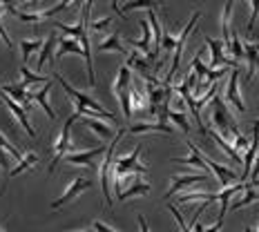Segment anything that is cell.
I'll return each instance as SVG.
<instances>
[{
    "instance_id": "1",
    "label": "cell",
    "mask_w": 259,
    "mask_h": 232,
    "mask_svg": "<svg viewBox=\"0 0 259 232\" xmlns=\"http://www.w3.org/2000/svg\"><path fill=\"white\" fill-rule=\"evenodd\" d=\"M54 78H56L58 83L63 85V89L74 99V103H76V112H74V114L88 116V118H112V121H116L114 114H112V112H107L105 107L99 103V101H94L92 96L83 94V91H78L76 87H72V85H69L67 80L61 76V74H54Z\"/></svg>"
},
{
    "instance_id": "2",
    "label": "cell",
    "mask_w": 259,
    "mask_h": 232,
    "mask_svg": "<svg viewBox=\"0 0 259 232\" xmlns=\"http://www.w3.org/2000/svg\"><path fill=\"white\" fill-rule=\"evenodd\" d=\"M125 134V129H118L116 132V136H114V141L110 143V148H107V154H105V161L101 163V168H99V176H101V190H103V199H105V203H107V208L112 206V194H110V172H112V163H114V150H116V145L118 141H121V136Z\"/></svg>"
},
{
    "instance_id": "3",
    "label": "cell",
    "mask_w": 259,
    "mask_h": 232,
    "mask_svg": "<svg viewBox=\"0 0 259 232\" xmlns=\"http://www.w3.org/2000/svg\"><path fill=\"white\" fill-rule=\"evenodd\" d=\"M199 18H201V12H194V14L190 16V20H188V25L183 27L181 36L177 38V47H175V56H172L170 72H168V76H165V80H163L165 87H170V80H172V76L177 74V69H179V65H181V56H183V50H186V42H188V36H190V31L194 29V25H197V20H199Z\"/></svg>"
},
{
    "instance_id": "4",
    "label": "cell",
    "mask_w": 259,
    "mask_h": 232,
    "mask_svg": "<svg viewBox=\"0 0 259 232\" xmlns=\"http://www.w3.org/2000/svg\"><path fill=\"white\" fill-rule=\"evenodd\" d=\"M78 114H72L65 121V125L61 129V136H58V141L54 143V159H52V163H50V172L56 170V165H58V161L65 159L69 152V148H72V125L78 121Z\"/></svg>"
},
{
    "instance_id": "5",
    "label": "cell",
    "mask_w": 259,
    "mask_h": 232,
    "mask_svg": "<svg viewBox=\"0 0 259 232\" xmlns=\"http://www.w3.org/2000/svg\"><path fill=\"white\" fill-rule=\"evenodd\" d=\"M143 152V145H137L134 148V152L125 156V159H116L114 161V176H125V174H143V172H148V168L139 161V156Z\"/></svg>"
},
{
    "instance_id": "6",
    "label": "cell",
    "mask_w": 259,
    "mask_h": 232,
    "mask_svg": "<svg viewBox=\"0 0 259 232\" xmlns=\"http://www.w3.org/2000/svg\"><path fill=\"white\" fill-rule=\"evenodd\" d=\"M92 188V181H88L85 176H76L72 183H69V188L61 194V199H56V201H52V208L54 210H58V208H63L65 203H69L72 199H76L78 194H83L85 190H90Z\"/></svg>"
},
{
    "instance_id": "7",
    "label": "cell",
    "mask_w": 259,
    "mask_h": 232,
    "mask_svg": "<svg viewBox=\"0 0 259 232\" xmlns=\"http://www.w3.org/2000/svg\"><path fill=\"white\" fill-rule=\"evenodd\" d=\"M203 40H206V45L210 47V54H212V61H210V67H233V65H237L235 61H230L228 56L224 54L226 45L224 40H217V38H210V36H203ZM239 67V65H237Z\"/></svg>"
},
{
    "instance_id": "8",
    "label": "cell",
    "mask_w": 259,
    "mask_h": 232,
    "mask_svg": "<svg viewBox=\"0 0 259 232\" xmlns=\"http://www.w3.org/2000/svg\"><path fill=\"white\" fill-rule=\"evenodd\" d=\"M103 152H107L105 145H99L94 150H85V152H72L65 156L67 163H74V165H88V168H94L96 170V156H101Z\"/></svg>"
},
{
    "instance_id": "9",
    "label": "cell",
    "mask_w": 259,
    "mask_h": 232,
    "mask_svg": "<svg viewBox=\"0 0 259 232\" xmlns=\"http://www.w3.org/2000/svg\"><path fill=\"white\" fill-rule=\"evenodd\" d=\"M203 181H208V174H183V176H172L170 190L165 192V199L175 197V194H179L181 190H188L190 185H197V183H203Z\"/></svg>"
},
{
    "instance_id": "10",
    "label": "cell",
    "mask_w": 259,
    "mask_h": 232,
    "mask_svg": "<svg viewBox=\"0 0 259 232\" xmlns=\"http://www.w3.org/2000/svg\"><path fill=\"white\" fill-rule=\"evenodd\" d=\"M226 101H228L230 105H235L237 112H246V105L239 94V67H233V72H230L228 87H226Z\"/></svg>"
},
{
    "instance_id": "11",
    "label": "cell",
    "mask_w": 259,
    "mask_h": 232,
    "mask_svg": "<svg viewBox=\"0 0 259 232\" xmlns=\"http://www.w3.org/2000/svg\"><path fill=\"white\" fill-rule=\"evenodd\" d=\"M0 99H3V103L9 107V112H12V114H14L16 118H18V123H20V125L25 127V132L29 134L31 138H36V129H34V125H31V123H29V118H27V112L23 110V107H20L18 103H16L14 99H9V96L5 94L3 89H0Z\"/></svg>"
},
{
    "instance_id": "12",
    "label": "cell",
    "mask_w": 259,
    "mask_h": 232,
    "mask_svg": "<svg viewBox=\"0 0 259 232\" xmlns=\"http://www.w3.org/2000/svg\"><path fill=\"white\" fill-rule=\"evenodd\" d=\"M206 163H208V168L212 170L214 174H217L221 188H228V185H235V183H239V181H237V172H233L230 168H226V165H219L217 161H212L208 154H206Z\"/></svg>"
},
{
    "instance_id": "13",
    "label": "cell",
    "mask_w": 259,
    "mask_h": 232,
    "mask_svg": "<svg viewBox=\"0 0 259 232\" xmlns=\"http://www.w3.org/2000/svg\"><path fill=\"white\" fill-rule=\"evenodd\" d=\"M141 31H143V38L141 40H127L130 47H137L139 52L148 54V56H152V45H154V34H152V27H150V20H141Z\"/></svg>"
},
{
    "instance_id": "14",
    "label": "cell",
    "mask_w": 259,
    "mask_h": 232,
    "mask_svg": "<svg viewBox=\"0 0 259 232\" xmlns=\"http://www.w3.org/2000/svg\"><path fill=\"white\" fill-rule=\"evenodd\" d=\"M0 89L5 91V94L9 96V99L18 101V105L23 107V110H31V103H29V91H25V87H20V85H0Z\"/></svg>"
},
{
    "instance_id": "15",
    "label": "cell",
    "mask_w": 259,
    "mask_h": 232,
    "mask_svg": "<svg viewBox=\"0 0 259 232\" xmlns=\"http://www.w3.org/2000/svg\"><path fill=\"white\" fill-rule=\"evenodd\" d=\"M145 132H161V134H168L172 136L175 134V129H172L168 123H137V125H130V134H145Z\"/></svg>"
},
{
    "instance_id": "16",
    "label": "cell",
    "mask_w": 259,
    "mask_h": 232,
    "mask_svg": "<svg viewBox=\"0 0 259 232\" xmlns=\"http://www.w3.org/2000/svg\"><path fill=\"white\" fill-rule=\"evenodd\" d=\"M50 91H52V83H45V87L38 89V91H29V101H36L42 110H45V114L52 118V121H56V112L50 107V101H47V96H50Z\"/></svg>"
},
{
    "instance_id": "17",
    "label": "cell",
    "mask_w": 259,
    "mask_h": 232,
    "mask_svg": "<svg viewBox=\"0 0 259 232\" xmlns=\"http://www.w3.org/2000/svg\"><path fill=\"white\" fill-rule=\"evenodd\" d=\"M34 163H38V154H34V152H27L25 154V159L23 161H18L16 163V168H12L7 172V181H5V185H3V190H7V183L14 179V176H18V174H23L25 170H29ZM3 190H0V194H3Z\"/></svg>"
},
{
    "instance_id": "18",
    "label": "cell",
    "mask_w": 259,
    "mask_h": 232,
    "mask_svg": "<svg viewBox=\"0 0 259 232\" xmlns=\"http://www.w3.org/2000/svg\"><path fill=\"white\" fill-rule=\"evenodd\" d=\"M230 16H233V0H228L224 7V12H221V34H224V45L226 50L230 52V45H233V31H230Z\"/></svg>"
},
{
    "instance_id": "19",
    "label": "cell",
    "mask_w": 259,
    "mask_h": 232,
    "mask_svg": "<svg viewBox=\"0 0 259 232\" xmlns=\"http://www.w3.org/2000/svg\"><path fill=\"white\" fill-rule=\"evenodd\" d=\"M244 52H246V61H248L246 80H250L252 76H255V72H259V45L257 42H246Z\"/></svg>"
},
{
    "instance_id": "20",
    "label": "cell",
    "mask_w": 259,
    "mask_h": 232,
    "mask_svg": "<svg viewBox=\"0 0 259 232\" xmlns=\"http://www.w3.org/2000/svg\"><path fill=\"white\" fill-rule=\"evenodd\" d=\"M96 50L99 52H118V54H123V56H127V50L121 45V34H118V31H114L112 36H107L105 40H101Z\"/></svg>"
},
{
    "instance_id": "21",
    "label": "cell",
    "mask_w": 259,
    "mask_h": 232,
    "mask_svg": "<svg viewBox=\"0 0 259 232\" xmlns=\"http://www.w3.org/2000/svg\"><path fill=\"white\" fill-rule=\"evenodd\" d=\"M159 7H163V0H130V3L123 5L121 12H123V16H125L127 12H134V9H148V12L154 9L156 12Z\"/></svg>"
},
{
    "instance_id": "22",
    "label": "cell",
    "mask_w": 259,
    "mask_h": 232,
    "mask_svg": "<svg viewBox=\"0 0 259 232\" xmlns=\"http://www.w3.org/2000/svg\"><path fill=\"white\" fill-rule=\"evenodd\" d=\"M83 123H85V125H88V127L92 129V132H96V134H99L101 138H105V141H114V136H116V134H114V129H112V127H107L105 123L96 121V118H83Z\"/></svg>"
},
{
    "instance_id": "23",
    "label": "cell",
    "mask_w": 259,
    "mask_h": 232,
    "mask_svg": "<svg viewBox=\"0 0 259 232\" xmlns=\"http://www.w3.org/2000/svg\"><path fill=\"white\" fill-rule=\"evenodd\" d=\"M208 136H212V141L214 143H217L219 145V148L221 150H224V152L226 154H228L230 156V159H233L235 161V163H244V159H241V156H239V152H237V150H235V145H230L228 141H226V138L224 136H221V134L219 132H208Z\"/></svg>"
},
{
    "instance_id": "24",
    "label": "cell",
    "mask_w": 259,
    "mask_h": 232,
    "mask_svg": "<svg viewBox=\"0 0 259 232\" xmlns=\"http://www.w3.org/2000/svg\"><path fill=\"white\" fill-rule=\"evenodd\" d=\"M58 52H56V58H61V56H65V54H78V56H83L85 58V52H83V47H80V40H76V38H63L61 42H58Z\"/></svg>"
},
{
    "instance_id": "25",
    "label": "cell",
    "mask_w": 259,
    "mask_h": 232,
    "mask_svg": "<svg viewBox=\"0 0 259 232\" xmlns=\"http://www.w3.org/2000/svg\"><path fill=\"white\" fill-rule=\"evenodd\" d=\"M190 201H219V192H188L179 194V203H190Z\"/></svg>"
},
{
    "instance_id": "26",
    "label": "cell",
    "mask_w": 259,
    "mask_h": 232,
    "mask_svg": "<svg viewBox=\"0 0 259 232\" xmlns=\"http://www.w3.org/2000/svg\"><path fill=\"white\" fill-rule=\"evenodd\" d=\"M56 31L50 36V38L45 40V45H42V50H40V56H38V61H36V69H42L47 65V61L52 58V54H54V45H56Z\"/></svg>"
},
{
    "instance_id": "27",
    "label": "cell",
    "mask_w": 259,
    "mask_h": 232,
    "mask_svg": "<svg viewBox=\"0 0 259 232\" xmlns=\"http://www.w3.org/2000/svg\"><path fill=\"white\" fill-rule=\"evenodd\" d=\"M150 192V183H143V181H137L132 188L123 190L118 194V201H125V199H132V197H145Z\"/></svg>"
},
{
    "instance_id": "28",
    "label": "cell",
    "mask_w": 259,
    "mask_h": 232,
    "mask_svg": "<svg viewBox=\"0 0 259 232\" xmlns=\"http://www.w3.org/2000/svg\"><path fill=\"white\" fill-rule=\"evenodd\" d=\"M20 74H23V80H20V87H29V85H34V83H50V78L47 76H42V74H34V72H29V67L27 65H23L20 67Z\"/></svg>"
},
{
    "instance_id": "29",
    "label": "cell",
    "mask_w": 259,
    "mask_h": 232,
    "mask_svg": "<svg viewBox=\"0 0 259 232\" xmlns=\"http://www.w3.org/2000/svg\"><path fill=\"white\" fill-rule=\"evenodd\" d=\"M42 45H45V40H40V38L20 40V50H23V65H29V56H31L34 52L42 50Z\"/></svg>"
},
{
    "instance_id": "30",
    "label": "cell",
    "mask_w": 259,
    "mask_h": 232,
    "mask_svg": "<svg viewBox=\"0 0 259 232\" xmlns=\"http://www.w3.org/2000/svg\"><path fill=\"white\" fill-rule=\"evenodd\" d=\"M168 121H172L175 125H179L183 129V134L190 132V123H188V118H186L183 112H177V110H170V107H168Z\"/></svg>"
},
{
    "instance_id": "31",
    "label": "cell",
    "mask_w": 259,
    "mask_h": 232,
    "mask_svg": "<svg viewBox=\"0 0 259 232\" xmlns=\"http://www.w3.org/2000/svg\"><path fill=\"white\" fill-rule=\"evenodd\" d=\"M246 194L239 199V201H235L233 203V210H239V208H244V206H248V203H252V201H259V192H255V188H250L246 183V190H244Z\"/></svg>"
},
{
    "instance_id": "32",
    "label": "cell",
    "mask_w": 259,
    "mask_h": 232,
    "mask_svg": "<svg viewBox=\"0 0 259 232\" xmlns=\"http://www.w3.org/2000/svg\"><path fill=\"white\" fill-rule=\"evenodd\" d=\"M0 148H3L5 152L12 154V159H16V161H23L25 159V154H20V150L16 148L12 141H7V136H5V134H0Z\"/></svg>"
},
{
    "instance_id": "33",
    "label": "cell",
    "mask_w": 259,
    "mask_h": 232,
    "mask_svg": "<svg viewBox=\"0 0 259 232\" xmlns=\"http://www.w3.org/2000/svg\"><path fill=\"white\" fill-rule=\"evenodd\" d=\"M230 54L235 56V61H239V58H246V52H244V45H241L239 36L233 31V45H230Z\"/></svg>"
},
{
    "instance_id": "34",
    "label": "cell",
    "mask_w": 259,
    "mask_h": 232,
    "mask_svg": "<svg viewBox=\"0 0 259 232\" xmlns=\"http://www.w3.org/2000/svg\"><path fill=\"white\" fill-rule=\"evenodd\" d=\"M175 47H177V38L170 34L168 29H165L163 31V40H161V50H165V54H168V52L175 50Z\"/></svg>"
},
{
    "instance_id": "35",
    "label": "cell",
    "mask_w": 259,
    "mask_h": 232,
    "mask_svg": "<svg viewBox=\"0 0 259 232\" xmlns=\"http://www.w3.org/2000/svg\"><path fill=\"white\" fill-rule=\"evenodd\" d=\"M208 203H210V201H203L201 206H199L197 214H194V219H192V232H206V228H203V225L199 223V217H201V212H203V210L208 208Z\"/></svg>"
},
{
    "instance_id": "36",
    "label": "cell",
    "mask_w": 259,
    "mask_h": 232,
    "mask_svg": "<svg viewBox=\"0 0 259 232\" xmlns=\"http://www.w3.org/2000/svg\"><path fill=\"white\" fill-rule=\"evenodd\" d=\"M168 208H170L172 217L177 219V223H179V230H181V232H192V228H190V225H186V221H183V217L179 214V210H177L175 206H168Z\"/></svg>"
},
{
    "instance_id": "37",
    "label": "cell",
    "mask_w": 259,
    "mask_h": 232,
    "mask_svg": "<svg viewBox=\"0 0 259 232\" xmlns=\"http://www.w3.org/2000/svg\"><path fill=\"white\" fill-rule=\"evenodd\" d=\"M248 148H250V141H248V138L244 136V134H239V136L235 138V150H237V152H239V154H244Z\"/></svg>"
},
{
    "instance_id": "38",
    "label": "cell",
    "mask_w": 259,
    "mask_h": 232,
    "mask_svg": "<svg viewBox=\"0 0 259 232\" xmlns=\"http://www.w3.org/2000/svg\"><path fill=\"white\" fill-rule=\"evenodd\" d=\"M112 25V18L107 16V18H101V20H92L90 23V29H94V31H103L105 27H110Z\"/></svg>"
},
{
    "instance_id": "39",
    "label": "cell",
    "mask_w": 259,
    "mask_h": 232,
    "mask_svg": "<svg viewBox=\"0 0 259 232\" xmlns=\"http://www.w3.org/2000/svg\"><path fill=\"white\" fill-rule=\"evenodd\" d=\"M130 94H132V110H143V107H145V99H143V96L139 94V91L134 89V87H132V91H130Z\"/></svg>"
},
{
    "instance_id": "40",
    "label": "cell",
    "mask_w": 259,
    "mask_h": 232,
    "mask_svg": "<svg viewBox=\"0 0 259 232\" xmlns=\"http://www.w3.org/2000/svg\"><path fill=\"white\" fill-rule=\"evenodd\" d=\"M252 5V14H250V20H248V31H252V27H255V20L259 16V0H250Z\"/></svg>"
},
{
    "instance_id": "41",
    "label": "cell",
    "mask_w": 259,
    "mask_h": 232,
    "mask_svg": "<svg viewBox=\"0 0 259 232\" xmlns=\"http://www.w3.org/2000/svg\"><path fill=\"white\" fill-rule=\"evenodd\" d=\"M259 156L255 159V165H252V172H250V181H248V185L250 188H257L259 185Z\"/></svg>"
},
{
    "instance_id": "42",
    "label": "cell",
    "mask_w": 259,
    "mask_h": 232,
    "mask_svg": "<svg viewBox=\"0 0 259 232\" xmlns=\"http://www.w3.org/2000/svg\"><path fill=\"white\" fill-rule=\"evenodd\" d=\"M9 156H12V154H9V152H5V150L0 148V168H5V170L9 168Z\"/></svg>"
},
{
    "instance_id": "43",
    "label": "cell",
    "mask_w": 259,
    "mask_h": 232,
    "mask_svg": "<svg viewBox=\"0 0 259 232\" xmlns=\"http://www.w3.org/2000/svg\"><path fill=\"white\" fill-rule=\"evenodd\" d=\"M94 230H96V232H114V230L110 228V225H105L103 221H94Z\"/></svg>"
},
{
    "instance_id": "44",
    "label": "cell",
    "mask_w": 259,
    "mask_h": 232,
    "mask_svg": "<svg viewBox=\"0 0 259 232\" xmlns=\"http://www.w3.org/2000/svg\"><path fill=\"white\" fill-rule=\"evenodd\" d=\"M139 225H141V232H150V228H148V221H145L143 214H139Z\"/></svg>"
},
{
    "instance_id": "45",
    "label": "cell",
    "mask_w": 259,
    "mask_h": 232,
    "mask_svg": "<svg viewBox=\"0 0 259 232\" xmlns=\"http://www.w3.org/2000/svg\"><path fill=\"white\" fill-rule=\"evenodd\" d=\"M80 3H83V0H74L72 7H69V12H72V9H78V12H80V9H83V7H80Z\"/></svg>"
},
{
    "instance_id": "46",
    "label": "cell",
    "mask_w": 259,
    "mask_h": 232,
    "mask_svg": "<svg viewBox=\"0 0 259 232\" xmlns=\"http://www.w3.org/2000/svg\"><path fill=\"white\" fill-rule=\"evenodd\" d=\"M221 225H224V223H214L212 228H208L206 232H219V230H221Z\"/></svg>"
},
{
    "instance_id": "47",
    "label": "cell",
    "mask_w": 259,
    "mask_h": 232,
    "mask_svg": "<svg viewBox=\"0 0 259 232\" xmlns=\"http://www.w3.org/2000/svg\"><path fill=\"white\" fill-rule=\"evenodd\" d=\"M40 3V0H31V3H29V7H34V5H38Z\"/></svg>"
},
{
    "instance_id": "48",
    "label": "cell",
    "mask_w": 259,
    "mask_h": 232,
    "mask_svg": "<svg viewBox=\"0 0 259 232\" xmlns=\"http://www.w3.org/2000/svg\"><path fill=\"white\" fill-rule=\"evenodd\" d=\"M246 232H255V230H252V228H246Z\"/></svg>"
},
{
    "instance_id": "49",
    "label": "cell",
    "mask_w": 259,
    "mask_h": 232,
    "mask_svg": "<svg viewBox=\"0 0 259 232\" xmlns=\"http://www.w3.org/2000/svg\"><path fill=\"white\" fill-rule=\"evenodd\" d=\"M255 123H257V125H259V118H255Z\"/></svg>"
},
{
    "instance_id": "50",
    "label": "cell",
    "mask_w": 259,
    "mask_h": 232,
    "mask_svg": "<svg viewBox=\"0 0 259 232\" xmlns=\"http://www.w3.org/2000/svg\"><path fill=\"white\" fill-rule=\"evenodd\" d=\"M78 232H88V230H78Z\"/></svg>"
},
{
    "instance_id": "51",
    "label": "cell",
    "mask_w": 259,
    "mask_h": 232,
    "mask_svg": "<svg viewBox=\"0 0 259 232\" xmlns=\"http://www.w3.org/2000/svg\"><path fill=\"white\" fill-rule=\"evenodd\" d=\"M29 3H31V0H29Z\"/></svg>"
},
{
    "instance_id": "52",
    "label": "cell",
    "mask_w": 259,
    "mask_h": 232,
    "mask_svg": "<svg viewBox=\"0 0 259 232\" xmlns=\"http://www.w3.org/2000/svg\"><path fill=\"white\" fill-rule=\"evenodd\" d=\"M0 232H3V230H0Z\"/></svg>"
}]
</instances>
